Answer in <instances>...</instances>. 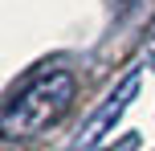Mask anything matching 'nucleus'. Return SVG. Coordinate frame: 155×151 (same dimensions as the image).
Listing matches in <instances>:
<instances>
[{"label":"nucleus","mask_w":155,"mask_h":151,"mask_svg":"<svg viewBox=\"0 0 155 151\" xmlns=\"http://www.w3.org/2000/svg\"><path fill=\"white\" fill-rule=\"evenodd\" d=\"M74 94H78V82H74L70 70H49L41 78L25 82L4 102V114H0L4 139H33V135H41L45 127H53L70 110Z\"/></svg>","instance_id":"nucleus-1"},{"label":"nucleus","mask_w":155,"mask_h":151,"mask_svg":"<svg viewBox=\"0 0 155 151\" xmlns=\"http://www.w3.org/2000/svg\"><path fill=\"white\" fill-rule=\"evenodd\" d=\"M135 90H139V74H127V78L118 82V90L106 98V106H102V110H94V119L82 127V135H78V147H82V151L98 147L102 139L114 131V123L123 119V110H127V102L135 98Z\"/></svg>","instance_id":"nucleus-2"}]
</instances>
